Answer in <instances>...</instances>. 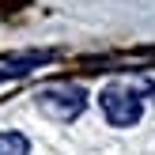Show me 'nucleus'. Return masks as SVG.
I'll return each mask as SVG.
<instances>
[{"mask_svg": "<svg viewBox=\"0 0 155 155\" xmlns=\"http://www.w3.org/2000/svg\"><path fill=\"white\" fill-rule=\"evenodd\" d=\"M38 110L45 114V117L53 121H76L83 114V106H87V95H83L80 87H72V83H57V87H45L38 91Z\"/></svg>", "mask_w": 155, "mask_h": 155, "instance_id": "f257e3e1", "label": "nucleus"}, {"mask_svg": "<svg viewBox=\"0 0 155 155\" xmlns=\"http://www.w3.org/2000/svg\"><path fill=\"white\" fill-rule=\"evenodd\" d=\"M98 106H102V117L110 121L114 129H133L136 121H140V114H144L140 98L129 87H106L102 95H98Z\"/></svg>", "mask_w": 155, "mask_h": 155, "instance_id": "f03ea898", "label": "nucleus"}, {"mask_svg": "<svg viewBox=\"0 0 155 155\" xmlns=\"http://www.w3.org/2000/svg\"><path fill=\"white\" fill-rule=\"evenodd\" d=\"M53 53H19V57H4L0 61V80H15V76L34 72L38 64H45Z\"/></svg>", "mask_w": 155, "mask_h": 155, "instance_id": "7ed1b4c3", "label": "nucleus"}, {"mask_svg": "<svg viewBox=\"0 0 155 155\" xmlns=\"http://www.w3.org/2000/svg\"><path fill=\"white\" fill-rule=\"evenodd\" d=\"M0 155H30V140L23 133H0Z\"/></svg>", "mask_w": 155, "mask_h": 155, "instance_id": "20e7f679", "label": "nucleus"}]
</instances>
